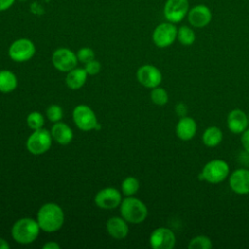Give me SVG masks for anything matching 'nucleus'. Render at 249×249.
I'll list each match as a JSON object with an SVG mask.
<instances>
[{
	"mask_svg": "<svg viewBox=\"0 0 249 249\" xmlns=\"http://www.w3.org/2000/svg\"><path fill=\"white\" fill-rule=\"evenodd\" d=\"M15 2L16 0H0V12L7 11L15 4Z\"/></svg>",
	"mask_w": 249,
	"mask_h": 249,
	"instance_id": "473e14b6",
	"label": "nucleus"
},
{
	"mask_svg": "<svg viewBox=\"0 0 249 249\" xmlns=\"http://www.w3.org/2000/svg\"><path fill=\"white\" fill-rule=\"evenodd\" d=\"M101 69V65L99 63V61L93 59L89 62H87L85 65V70L87 71L88 75H96L97 73H99Z\"/></svg>",
	"mask_w": 249,
	"mask_h": 249,
	"instance_id": "c756f323",
	"label": "nucleus"
},
{
	"mask_svg": "<svg viewBox=\"0 0 249 249\" xmlns=\"http://www.w3.org/2000/svg\"><path fill=\"white\" fill-rule=\"evenodd\" d=\"M46 114H47L48 119L51 122H53V123L59 122L62 119V116H63V112H62L61 107L58 106V105H55V104H53V105L49 106L47 111H46Z\"/></svg>",
	"mask_w": 249,
	"mask_h": 249,
	"instance_id": "cd10ccee",
	"label": "nucleus"
},
{
	"mask_svg": "<svg viewBox=\"0 0 249 249\" xmlns=\"http://www.w3.org/2000/svg\"><path fill=\"white\" fill-rule=\"evenodd\" d=\"M175 113L177 116H179L180 118L181 117H185L187 116V113H188V107L185 103L183 102H179L176 104L175 106Z\"/></svg>",
	"mask_w": 249,
	"mask_h": 249,
	"instance_id": "2f4dec72",
	"label": "nucleus"
},
{
	"mask_svg": "<svg viewBox=\"0 0 249 249\" xmlns=\"http://www.w3.org/2000/svg\"><path fill=\"white\" fill-rule=\"evenodd\" d=\"M241 145L243 147V150L249 153V127H247L242 133H241V138H240Z\"/></svg>",
	"mask_w": 249,
	"mask_h": 249,
	"instance_id": "7c9ffc66",
	"label": "nucleus"
},
{
	"mask_svg": "<svg viewBox=\"0 0 249 249\" xmlns=\"http://www.w3.org/2000/svg\"><path fill=\"white\" fill-rule=\"evenodd\" d=\"M26 122H27L28 126L31 129L36 130V129H39V128L43 127L45 120H44V117H43V115L41 113H39V112H32V113H30L27 116Z\"/></svg>",
	"mask_w": 249,
	"mask_h": 249,
	"instance_id": "bb28decb",
	"label": "nucleus"
},
{
	"mask_svg": "<svg viewBox=\"0 0 249 249\" xmlns=\"http://www.w3.org/2000/svg\"><path fill=\"white\" fill-rule=\"evenodd\" d=\"M197 124L196 122L188 116L181 117L176 124L175 132L177 137L182 141H189L193 139L196 133Z\"/></svg>",
	"mask_w": 249,
	"mask_h": 249,
	"instance_id": "f3484780",
	"label": "nucleus"
},
{
	"mask_svg": "<svg viewBox=\"0 0 249 249\" xmlns=\"http://www.w3.org/2000/svg\"><path fill=\"white\" fill-rule=\"evenodd\" d=\"M248 124H249V115H248Z\"/></svg>",
	"mask_w": 249,
	"mask_h": 249,
	"instance_id": "c9c22d12",
	"label": "nucleus"
},
{
	"mask_svg": "<svg viewBox=\"0 0 249 249\" xmlns=\"http://www.w3.org/2000/svg\"><path fill=\"white\" fill-rule=\"evenodd\" d=\"M77 58L79 61L86 64L87 62H89L94 59V52L90 48H82L77 53Z\"/></svg>",
	"mask_w": 249,
	"mask_h": 249,
	"instance_id": "c85d7f7f",
	"label": "nucleus"
},
{
	"mask_svg": "<svg viewBox=\"0 0 249 249\" xmlns=\"http://www.w3.org/2000/svg\"><path fill=\"white\" fill-rule=\"evenodd\" d=\"M150 97L152 102L159 106L165 105L168 102V93L163 88L160 87H156L152 89Z\"/></svg>",
	"mask_w": 249,
	"mask_h": 249,
	"instance_id": "a878e982",
	"label": "nucleus"
},
{
	"mask_svg": "<svg viewBox=\"0 0 249 249\" xmlns=\"http://www.w3.org/2000/svg\"><path fill=\"white\" fill-rule=\"evenodd\" d=\"M37 222L41 230L47 232L58 231L64 223V213L59 205L48 202L42 205L37 213Z\"/></svg>",
	"mask_w": 249,
	"mask_h": 249,
	"instance_id": "f257e3e1",
	"label": "nucleus"
},
{
	"mask_svg": "<svg viewBox=\"0 0 249 249\" xmlns=\"http://www.w3.org/2000/svg\"><path fill=\"white\" fill-rule=\"evenodd\" d=\"M202 143L209 148L218 146L223 140V131L216 125L208 126L202 133Z\"/></svg>",
	"mask_w": 249,
	"mask_h": 249,
	"instance_id": "412c9836",
	"label": "nucleus"
},
{
	"mask_svg": "<svg viewBox=\"0 0 249 249\" xmlns=\"http://www.w3.org/2000/svg\"><path fill=\"white\" fill-rule=\"evenodd\" d=\"M51 134L53 139L61 145H67L73 139V131L71 127L66 124L60 122H56L53 125Z\"/></svg>",
	"mask_w": 249,
	"mask_h": 249,
	"instance_id": "6ab92c4d",
	"label": "nucleus"
},
{
	"mask_svg": "<svg viewBox=\"0 0 249 249\" xmlns=\"http://www.w3.org/2000/svg\"><path fill=\"white\" fill-rule=\"evenodd\" d=\"M230 174V166L224 160L215 159L206 162L198 174L200 181L210 184H219L226 180Z\"/></svg>",
	"mask_w": 249,
	"mask_h": 249,
	"instance_id": "20e7f679",
	"label": "nucleus"
},
{
	"mask_svg": "<svg viewBox=\"0 0 249 249\" xmlns=\"http://www.w3.org/2000/svg\"><path fill=\"white\" fill-rule=\"evenodd\" d=\"M177 30L175 23L169 21L161 22L155 27L152 40L158 48H167L177 40Z\"/></svg>",
	"mask_w": 249,
	"mask_h": 249,
	"instance_id": "39448f33",
	"label": "nucleus"
},
{
	"mask_svg": "<svg viewBox=\"0 0 249 249\" xmlns=\"http://www.w3.org/2000/svg\"><path fill=\"white\" fill-rule=\"evenodd\" d=\"M36 48L34 43L27 38H20L14 41L8 51L10 58L16 62H24L33 57Z\"/></svg>",
	"mask_w": 249,
	"mask_h": 249,
	"instance_id": "6e6552de",
	"label": "nucleus"
},
{
	"mask_svg": "<svg viewBox=\"0 0 249 249\" xmlns=\"http://www.w3.org/2000/svg\"><path fill=\"white\" fill-rule=\"evenodd\" d=\"M189 10L188 0H166L163 6V16L167 21L179 23L187 17Z\"/></svg>",
	"mask_w": 249,
	"mask_h": 249,
	"instance_id": "1a4fd4ad",
	"label": "nucleus"
},
{
	"mask_svg": "<svg viewBox=\"0 0 249 249\" xmlns=\"http://www.w3.org/2000/svg\"><path fill=\"white\" fill-rule=\"evenodd\" d=\"M149 241L154 249H172L176 243V236L169 228L160 227L152 231Z\"/></svg>",
	"mask_w": 249,
	"mask_h": 249,
	"instance_id": "9d476101",
	"label": "nucleus"
},
{
	"mask_svg": "<svg viewBox=\"0 0 249 249\" xmlns=\"http://www.w3.org/2000/svg\"><path fill=\"white\" fill-rule=\"evenodd\" d=\"M18 86L16 75L9 70H0V91L8 93L13 91Z\"/></svg>",
	"mask_w": 249,
	"mask_h": 249,
	"instance_id": "4be33fe9",
	"label": "nucleus"
},
{
	"mask_svg": "<svg viewBox=\"0 0 249 249\" xmlns=\"http://www.w3.org/2000/svg\"><path fill=\"white\" fill-rule=\"evenodd\" d=\"M52 140L51 132L42 127L31 133L26 141V148L33 155H42L51 148Z\"/></svg>",
	"mask_w": 249,
	"mask_h": 249,
	"instance_id": "423d86ee",
	"label": "nucleus"
},
{
	"mask_svg": "<svg viewBox=\"0 0 249 249\" xmlns=\"http://www.w3.org/2000/svg\"><path fill=\"white\" fill-rule=\"evenodd\" d=\"M73 121L75 124L84 131H89L91 129L99 128V124L97 122L96 116L92 109L88 105H78L73 110Z\"/></svg>",
	"mask_w": 249,
	"mask_h": 249,
	"instance_id": "0eeeda50",
	"label": "nucleus"
},
{
	"mask_svg": "<svg viewBox=\"0 0 249 249\" xmlns=\"http://www.w3.org/2000/svg\"><path fill=\"white\" fill-rule=\"evenodd\" d=\"M106 229L108 233L116 239H123L128 233V226L123 217L110 218L106 223Z\"/></svg>",
	"mask_w": 249,
	"mask_h": 249,
	"instance_id": "a211bd4d",
	"label": "nucleus"
},
{
	"mask_svg": "<svg viewBox=\"0 0 249 249\" xmlns=\"http://www.w3.org/2000/svg\"><path fill=\"white\" fill-rule=\"evenodd\" d=\"M87 76L88 73L85 68H74L68 72L65 83L69 89H79L85 85L87 81Z\"/></svg>",
	"mask_w": 249,
	"mask_h": 249,
	"instance_id": "aec40b11",
	"label": "nucleus"
},
{
	"mask_svg": "<svg viewBox=\"0 0 249 249\" xmlns=\"http://www.w3.org/2000/svg\"><path fill=\"white\" fill-rule=\"evenodd\" d=\"M95 204L102 209H113L122 202V196L116 188L108 187L100 190L94 196Z\"/></svg>",
	"mask_w": 249,
	"mask_h": 249,
	"instance_id": "4468645a",
	"label": "nucleus"
},
{
	"mask_svg": "<svg viewBox=\"0 0 249 249\" xmlns=\"http://www.w3.org/2000/svg\"><path fill=\"white\" fill-rule=\"evenodd\" d=\"M187 18L191 26L196 28H203L211 22L212 12L206 5L197 4L189 10Z\"/></svg>",
	"mask_w": 249,
	"mask_h": 249,
	"instance_id": "ddd939ff",
	"label": "nucleus"
},
{
	"mask_svg": "<svg viewBox=\"0 0 249 249\" xmlns=\"http://www.w3.org/2000/svg\"><path fill=\"white\" fill-rule=\"evenodd\" d=\"M44 249H59L60 245L55 241H49L43 245Z\"/></svg>",
	"mask_w": 249,
	"mask_h": 249,
	"instance_id": "72a5a7b5",
	"label": "nucleus"
},
{
	"mask_svg": "<svg viewBox=\"0 0 249 249\" xmlns=\"http://www.w3.org/2000/svg\"><path fill=\"white\" fill-rule=\"evenodd\" d=\"M136 77L138 82L148 89L159 87L162 81V75L160 69L151 64H145L139 67Z\"/></svg>",
	"mask_w": 249,
	"mask_h": 249,
	"instance_id": "f8f14e48",
	"label": "nucleus"
},
{
	"mask_svg": "<svg viewBox=\"0 0 249 249\" xmlns=\"http://www.w3.org/2000/svg\"><path fill=\"white\" fill-rule=\"evenodd\" d=\"M229 186L231 190L237 195L249 194V169L237 168L229 178Z\"/></svg>",
	"mask_w": 249,
	"mask_h": 249,
	"instance_id": "2eb2a0df",
	"label": "nucleus"
},
{
	"mask_svg": "<svg viewBox=\"0 0 249 249\" xmlns=\"http://www.w3.org/2000/svg\"><path fill=\"white\" fill-rule=\"evenodd\" d=\"M227 125L231 132L234 134H241L247 127H249L248 116L241 109H232L228 114Z\"/></svg>",
	"mask_w": 249,
	"mask_h": 249,
	"instance_id": "dca6fc26",
	"label": "nucleus"
},
{
	"mask_svg": "<svg viewBox=\"0 0 249 249\" xmlns=\"http://www.w3.org/2000/svg\"><path fill=\"white\" fill-rule=\"evenodd\" d=\"M177 40L183 46H191L196 41V33L192 27L182 25L177 30Z\"/></svg>",
	"mask_w": 249,
	"mask_h": 249,
	"instance_id": "5701e85b",
	"label": "nucleus"
},
{
	"mask_svg": "<svg viewBox=\"0 0 249 249\" xmlns=\"http://www.w3.org/2000/svg\"><path fill=\"white\" fill-rule=\"evenodd\" d=\"M213 247L212 240L203 234L193 237L188 244L189 249H211Z\"/></svg>",
	"mask_w": 249,
	"mask_h": 249,
	"instance_id": "b1692460",
	"label": "nucleus"
},
{
	"mask_svg": "<svg viewBox=\"0 0 249 249\" xmlns=\"http://www.w3.org/2000/svg\"><path fill=\"white\" fill-rule=\"evenodd\" d=\"M138 190H139V181L133 176L126 177L122 183V192L126 196H133L134 194L137 193Z\"/></svg>",
	"mask_w": 249,
	"mask_h": 249,
	"instance_id": "393cba45",
	"label": "nucleus"
},
{
	"mask_svg": "<svg viewBox=\"0 0 249 249\" xmlns=\"http://www.w3.org/2000/svg\"><path fill=\"white\" fill-rule=\"evenodd\" d=\"M122 217L129 223H142L148 216V208L145 203L133 196H127L120 204Z\"/></svg>",
	"mask_w": 249,
	"mask_h": 249,
	"instance_id": "7ed1b4c3",
	"label": "nucleus"
},
{
	"mask_svg": "<svg viewBox=\"0 0 249 249\" xmlns=\"http://www.w3.org/2000/svg\"><path fill=\"white\" fill-rule=\"evenodd\" d=\"M9 248H10L9 243L5 239L0 238V249H9Z\"/></svg>",
	"mask_w": 249,
	"mask_h": 249,
	"instance_id": "f704fd0d",
	"label": "nucleus"
},
{
	"mask_svg": "<svg viewBox=\"0 0 249 249\" xmlns=\"http://www.w3.org/2000/svg\"><path fill=\"white\" fill-rule=\"evenodd\" d=\"M40 227L37 220L32 218H21L12 227V236L19 244H30L39 235Z\"/></svg>",
	"mask_w": 249,
	"mask_h": 249,
	"instance_id": "f03ea898",
	"label": "nucleus"
},
{
	"mask_svg": "<svg viewBox=\"0 0 249 249\" xmlns=\"http://www.w3.org/2000/svg\"><path fill=\"white\" fill-rule=\"evenodd\" d=\"M53 66L60 72H69L77 65L78 58L71 50L67 48L56 49L52 55Z\"/></svg>",
	"mask_w": 249,
	"mask_h": 249,
	"instance_id": "9b49d317",
	"label": "nucleus"
}]
</instances>
